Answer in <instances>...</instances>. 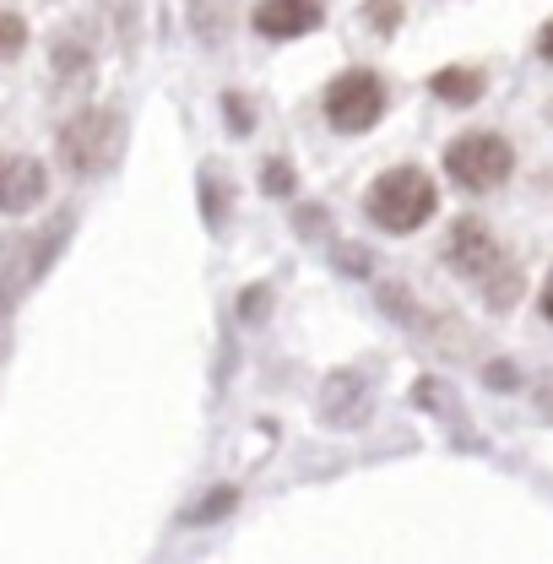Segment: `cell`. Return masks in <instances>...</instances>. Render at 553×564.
Wrapping results in <instances>:
<instances>
[{
    "mask_svg": "<svg viewBox=\"0 0 553 564\" xmlns=\"http://www.w3.org/2000/svg\"><path fill=\"white\" fill-rule=\"evenodd\" d=\"M445 261H451L462 278H488V272L505 267V250H499V239H494V228H488L484 217H462V223L451 228Z\"/></svg>",
    "mask_w": 553,
    "mask_h": 564,
    "instance_id": "5",
    "label": "cell"
},
{
    "mask_svg": "<svg viewBox=\"0 0 553 564\" xmlns=\"http://www.w3.org/2000/svg\"><path fill=\"white\" fill-rule=\"evenodd\" d=\"M445 169L467 191H499L516 169V147L505 137H494V131H467V137H456L445 147Z\"/></svg>",
    "mask_w": 553,
    "mask_h": 564,
    "instance_id": "3",
    "label": "cell"
},
{
    "mask_svg": "<svg viewBox=\"0 0 553 564\" xmlns=\"http://www.w3.org/2000/svg\"><path fill=\"white\" fill-rule=\"evenodd\" d=\"M267 169H272V174H267V185H272V191H288V174H282L288 163H267Z\"/></svg>",
    "mask_w": 553,
    "mask_h": 564,
    "instance_id": "11",
    "label": "cell"
},
{
    "mask_svg": "<svg viewBox=\"0 0 553 564\" xmlns=\"http://www.w3.org/2000/svg\"><path fill=\"white\" fill-rule=\"evenodd\" d=\"M321 17H326L321 0H261V6H256V33H261V39H276V44H288V39L315 33Z\"/></svg>",
    "mask_w": 553,
    "mask_h": 564,
    "instance_id": "7",
    "label": "cell"
},
{
    "mask_svg": "<svg viewBox=\"0 0 553 564\" xmlns=\"http://www.w3.org/2000/svg\"><path fill=\"white\" fill-rule=\"evenodd\" d=\"M364 22H369L375 33H397V28H402V6H397V0H369V6H364Z\"/></svg>",
    "mask_w": 553,
    "mask_h": 564,
    "instance_id": "9",
    "label": "cell"
},
{
    "mask_svg": "<svg viewBox=\"0 0 553 564\" xmlns=\"http://www.w3.org/2000/svg\"><path fill=\"white\" fill-rule=\"evenodd\" d=\"M28 44V22L17 11H0V55H17Z\"/></svg>",
    "mask_w": 553,
    "mask_h": 564,
    "instance_id": "10",
    "label": "cell"
},
{
    "mask_svg": "<svg viewBox=\"0 0 553 564\" xmlns=\"http://www.w3.org/2000/svg\"><path fill=\"white\" fill-rule=\"evenodd\" d=\"M44 196H50V169L39 158L0 152V212H33Z\"/></svg>",
    "mask_w": 553,
    "mask_h": 564,
    "instance_id": "6",
    "label": "cell"
},
{
    "mask_svg": "<svg viewBox=\"0 0 553 564\" xmlns=\"http://www.w3.org/2000/svg\"><path fill=\"white\" fill-rule=\"evenodd\" d=\"M120 141H126V120H120V109L93 104V109L71 115L66 126H61V137H55V158H61V169H71L76 180H93V174H104V169L115 163Z\"/></svg>",
    "mask_w": 553,
    "mask_h": 564,
    "instance_id": "2",
    "label": "cell"
},
{
    "mask_svg": "<svg viewBox=\"0 0 553 564\" xmlns=\"http://www.w3.org/2000/svg\"><path fill=\"white\" fill-rule=\"evenodd\" d=\"M386 115V82L375 76V70L353 66L343 76H332V87H326V120L347 131V137H358V131H369L375 120Z\"/></svg>",
    "mask_w": 553,
    "mask_h": 564,
    "instance_id": "4",
    "label": "cell"
},
{
    "mask_svg": "<svg viewBox=\"0 0 553 564\" xmlns=\"http://www.w3.org/2000/svg\"><path fill=\"white\" fill-rule=\"evenodd\" d=\"M364 212L386 228V234H418L434 212H440V185L413 169V163H402V169H386L369 191H364Z\"/></svg>",
    "mask_w": 553,
    "mask_h": 564,
    "instance_id": "1",
    "label": "cell"
},
{
    "mask_svg": "<svg viewBox=\"0 0 553 564\" xmlns=\"http://www.w3.org/2000/svg\"><path fill=\"white\" fill-rule=\"evenodd\" d=\"M429 93H434L440 104H478V98H484V70L478 66H445V70H434Z\"/></svg>",
    "mask_w": 553,
    "mask_h": 564,
    "instance_id": "8",
    "label": "cell"
}]
</instances>
